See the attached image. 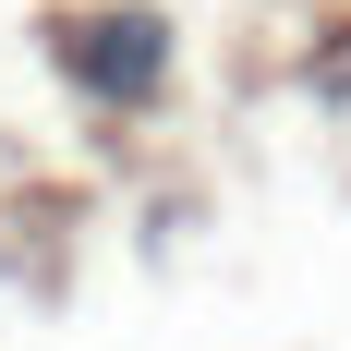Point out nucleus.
I'll use <instances>...</instances> for the list:
<instances>
[{
  "label": "nucleus",
  "mask_w": 351,
  "mask_h": 351,
  "mask_svg": "<svg viewBox=\"0 0 351 351\" xmlns=\"http://www.w3.org/2000/svg\"><path fill=\"white\" fill-rule=\"evenodd\" d=\"M61 61H73V85H85V97L145 109L158 85H170V25H158V12H134V0H109V12H73V25H61Z\"/></svg>",
  "instance_id": "nucleus-1"
}]
</instances>
